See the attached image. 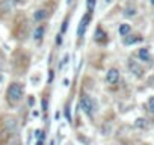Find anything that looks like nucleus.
<instances>
[{
	"label": "nucleus",
	"mask_w": 154,
	"mask_h": 145,
	"mask_svg": "<svg viewBox=\"0 0 154 145\" xmlns=\"http://www.w3.org/2000/svg\"><path fill=\"white\" fill-rule=\"evenodd\" d=\"M66 27H68V18H65V20H63V23H62V29H60V33H62V35L65 33Z\"/></svg>",
	"instance_id": "nucleus-16"
},
{
	"label": "nucleus",
	"mask_w": 154,
	"mask_h": 145,
	"mask_svg": "<svg viewBox=\"0 0 154 145\" xmlns=\"http://www.w3.org/2000/svg\"><path fill=\"white\" fill-rule=\"evenodd\" d=\"M80 107H82V110H83L88 116H92L94 109H95V104H94L92 98H91L88 94H83V95L80 97Z\"/></svg>",
	"instance_id": "nucleus-2"
},
{
	"label": "nucleus",
	"mask_w": 154,
	"mask_h": 145,
	"mask_svg": "<svg viewBox=\"0 0 154 145\" xmlns=\"http://www.w3.org/2000/svg\"><path fill=\"white\" fill-rule=\"evenodd\" d=\"M134 125H136L137 128H143V127H146V121H145L143 118H137V119L134 121Z\"/></svg>",
	"instance_id": "nucleus-14"
},
{
	"label": "nucleus",
	"mask_w": 154,
	"mask_h": 145,
	"mask_svg": "<svg viewBox=\"0 0 154 145\" xmlns=\"http://www.w3.org/2000/svg\"><path fill=\"white\" fill-rule=\"evenodd\" d=\"M56 44L60 45L62 44V33H57V38H56Z\"/></svg>",
	"instance_id": "nucleus-19"
},
{
	"label": "nucleus",
	"mask_w": 154,
	"mask_h": 145,
	"mask_svg": "<svg viewBox=\"0 0 154 145\" xmlns=\"http://www.w3.org/2000/svg\"><path fill=\"white\" fill-rule=\"evenodd\" d=\"M127 17H133L134 15V9L133 8H128V9H125V12H124Z\"/></svg>",
	"instance_id": "nucleus-17"
},
{
	"label": "nucleus",
	"mask_w": 154,
	"mask_h": 145,
	"mask_svg": "<svg viewBox=\"0 0 154 145\" xmlns=\"http://www.w3.org/2000/svg\"><path fill=\"white\" fill-rule=\"evenodd\" d=\"M118 80H119V71L116 68H110L106 72V82L109 85H115V83H118Z\"/></svg>",
	"instance_id": "nucleus-4"
},
{
	"label": "nucleus",
	"mask_w": 154,
	"mask_h": 145,
	"mask_svg": "<svg viewBox=\"0 0 154 145\" xmlns=\"http://www.w3.org/2000/svg\"><path fill=\"white\" fill-rule=\"evenodd\" d=\"M119 35L121 36H125V35H128L130 33V30H131V27H130V24H127V23H124V24H121L119 26Z\"/></svg>",
	"instance_id": "nucleus-11"
},
{
	"label": "nucleus",
	"mask_w": 154,
	"mask_h": 145,
	"mask_svg": "<svg viewBox=\"0 0 154 145\" xmlns=\"http://www.w3.org/2000/svg\"><path fill=\"white\" fill-rule=\"evenodd\" d=\"M36 145H42V139H38V142H36Z\"/></svg>",
	"instance_id": "nucleus-21"
},
{
	"label": "nucleus",
	"mask_w": 154,
	"mask_h": 145,
	"mask_svg": "<svg viewBox=\"0 0 154 145\" xmlns=\"http://www.w3.org/2000/svg\"><path fill=\"white\" fill-rule=\"evenodd\" d=\"M65 116H66V119L71 122V115H69V107H68V106L65 107Z\"/></svg>",
	"instance_id": "nucleus-18"
},
{
	"label": "nucleus",
	"mask_w": 154,
	"mask_h": 145,
	"mask_svg": "<svg viewBox=\"0 0 154 145\" xmlns=\"http://www.w3.org/2000/svg\"><path fill=\"white\" fill-rule=\"evenodd\" d=\"M89 23H91V14H89V12H86V14L80 18L79 27H77V36H79L80 39L83 38V35H85V32H86V29H88Z\"/></svg>",
	"instance_id": "nucleus-3"
},
{
	"label": "nucleus",
	"mask_w": 154,
	"mask_h": 145,
	"mask_svg": "<svg viewBox=\"0 0 154 145\" xmlns=\"http://www.w3.org/2000/svg\"><path fill=\"white\" fill-rule=\"evenodd\" d=\"M5 124H6V128H8V130H11V131H14V130H15V127H17L15 119H6V121H5Z\"/></svg>",
	"instance_id": "nucleus-13"
},
{
	"label": "nucleus",
	"mask_w": 154,
	"mask_h": 145,
	"mask_svg": "<svg viewBox=\"0 0 154 145\" xmlns=\"http://www.w3.org/2000/svg\"><path fill=\"white\" fill-rule=\"evenodd\" d=\"M95 5H97V0H86V8L89 14H92V11L95 9Z\"/></svg>",
	"instance_id": "nucleus-12"
},
{
	"label": "nucleus",
	"mask_w": 154,
	"mask_h": 145,
	"mask_svg": "<svg viewBox=\"0 0 154 145\" xmlns=\"http://www.w3.org/2000/svg\"><path fill=\"white\" fill-rule=\"evenodd\" d=\"M128 68H130V71L133 72V74L137 76V77H140V76H142V72H143L142 68H140V65H139L136 60H133V59L128 60Z\"/></svg>",
	"instance_id": "nucleus-5"
},
{
	"label": "nucleus",
	"mask_w": 154,
	"mask_h": 145,
	"mask_svg": "<svg viewBox=\"0 0 154 145\" xmlns=\"http://www.w3.org/2000/svg\"><path fill=\"white\" fill-rule=\"evenodd\" d=\"M137 41H140L139 36H134V35H125V36H124V44H125V45L134 44V42H137Z\"/></svg>",
	"instance_id": "nucleus-10"
},
{
	"label": "nucleus",
	"mask_w": 154,
	"mask_h": 145,
	"mask_svg": "<svg viewBox=\"0 0 154 145\" xmlns=\"http://www.w3.org/2000/svg\"><path fill=\"white\" fill-rule=\"evenodd\" d=\"M45 17H47V11H45V9H38V11H35V12H33V20H35V21H38V23H39V21H42Z\"/></svg>",
	"instance_id": "nucleus-8"
},
{
	"label": "nucleus",
	"mask_w": 154,
	"mask_h": 145,
	"mask_svg": "<svg viewBox=\"0 0 154 145\" xmlns=\"http://www.w3.org/2000/svg\"><path fill=\"white\" fill-rule=\"evenodd\" d=\"M94 39H95L97 42L103 44V42L107 41V33H106L101 27H97V29H95V33H94Z\"/></svg>",
	"instance_id": "nucleus-6"
},
{
	"label": "nucleus",
	"mask_w": 154,
	"mask_h": 145,
	"mask_svg": "<svg viewBox=\"0 0 154 145\" xmlns=\"http://www.w3.org/2000/svg\"><path fill=\"white\" fill-rule=\"evenodd\" d=\"M148 109H149V112L154 113V97H151V98L148 100Z\"/></svg>",
	"instance_id": "nucleus-15"
},
{
	"label": "nucleus",
	"mask_w": 154,
	"mask_h": 145,
	"mask_svg": "<svg viewBox=\"0 0 154 145\" xmlns=\"http://www.w3.org/2000/svg\"><path fill=\"white\" fill-rule=\"evenodd\" d=\"M42 107H44L42 110H47V101L45 100H42Z\"/></svg>",
	"instance_id": "nucleus-20"
},
{
	"label": "nucleus",
	"mask_w": 154,
	"mask_h": 145,
	"mask_svg": "<svg viewBox=\"0 0 154 145\" xmlns=\"http://www.w3.org/2000/svg\"><path fill=\"white\" fill-rule=\"evenodd\" d=\"M44 32H45L44 26H36L35 30H33V39L35 41H41L42 36H44Z\"/></svg>",
	"instance_id": "nucleus-7"
},
{
	"label": "nucleus",
	"mask_w": 154,
	"mask_h": 145,
	"mask_svg": "<svg viewBox=\"0 0 154 145\" xmlns=\"http://www.w3.org/2000/svg\"><path fill=\"white\" fill-rule=\"evenodd\" d=\"M149 2H151V5H154V0H149Z\"/></svg>",
	"instance_id": "nucleus-22"
},
{
	"label": "nucleus",
	"mask_w": 154,
	"mask_h": 145,
	"mask_svg": "<svg viewBox=\"0 0 154 145\" xmlns=\"http://www.w3.org/2000/svg\"><path fill=\"white\" fill-rule=\"evenodd\" d=\"M23 94H24V86L18 82L11 83L6 89V97L11 103H18L23 98Z\"/></svg>",
	"instance_id": "nucleus-1"
},
{
	"label": "nucleus",
	"mask_w": 154,
	"mask_h": 145,
	"mask_svg": "<svg viewBox=\"0 0 154 145\" xmlns=\"http://www.w3.org/2000/svg\"><path fill=\"white\" fill-rule=\"evenodd\" d=\"M137 56H139L140 60L148 62V60H149V50H148V48H140V50L137 51Z\"/></svg>",
	"instance_id": "nucleus-9"
}]
</instances>
